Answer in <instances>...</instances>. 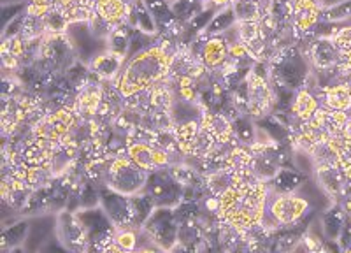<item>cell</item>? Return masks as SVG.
I'll return each instance as SVG.
<instances>
[{
    "instance_id": "6da1fadb",
    "label": "cell",
    "mask_w": 351,
    "mask_h": 253,
    "mask_svg": "<svg viewBox=\"0 0 351 253\" xmlns=\"http://www.w3.org/2000/svg\"><path fill=\"white\" fill-rule=\"evenodd\" d=\"M176 48L178 45H174V39L162 36L155 45L128 58L120 76L111 83L123 99L149 90L169 77Z\"/></svg>"
},
{
    "instance_id": "7a4b0ae2",
    "label": "cell",
    "mask_w": 351,
    "mask_h": 253,
    "mask_svg": "<svg viewBox=\"0 0 351 253\" xmlns=\"http://www.w3.org/2000/svg\"><path fill=\"white\" fill-rule=\"evenodd\" d=\"M244 84H246L244 112L250 115L253 120H262L272 115V109L276 108V90L272 86L271 73H262L260 64L256 62L244 80Z\"/></svg>"
},
{
    "instance_id": "3957f363",
    "label": "cell",
    "mask_w": 351,
    "mask_h": 253,
    "mask_svg": "<svg viewBox=\"0 0 351 253\" xmlns=\"http://www.w3.org/2000/svg\"><path fill=\"white\" fill-rule=\"evenodd\" d=\"M148 178V171H144L130 157L116 155V157L109 158L108 162L104 185L123 193V195H134V193H139L146 189Z\"/></svg>"
},
{
    "instance_id": "277c9868",
    "label": "cell",
    "mask_w": 351,
    "mask_h": 253,
    "mask_svg": "<svg viewBox=\"0 0 351 253\" xmlns=\"http://www.w3.org/2000/svg\"><path fill=\"white\" fill-rule=\"evenodd\" d=\"M77 120H80V117L74 111L72 102H69V104L60 106L55 111H49L44 117H40L30 127V136L36 137V139L49 141V143H55V145L60 146L65 137L69 136V132H71L72 125L76 123Z\"/></svg>"
},
{
    "instance_id": "5b68a950",
    "label": "cell",
    "mask_w": 351,
    "mask_h": 253,
    "mask_svg": "<svg viewBox=\"0 0 351 253\" xmlns=\"http://www.w3.org/2000/svg\"><path fill=\"white\" fill-rule=\"evenodd\" d=\"M148 230L158 250L171 252L178 245V229L180 220L176 217V209L172 206H156L152 217L143 225Z\"/></svg>"
},
{
    "instance_id": "8992f818",
    "label": "cell",
    "mask_w": 351,
    "mask_h": 253,
    "mask_svg": "<svg viewBox=\"0 0 351 253\" xmlns=\"http://www.w3.org/2000/svg\"><path fill=\"white\" fill-rule=\"evenodd\" d=\"M55 232L60 245L69 252L90 250V237H88L86 229L76 211L72 209H62L60 213L56 215Z\"/></svg>"
},
{
    "instance_id": "52a82bcc",
    "label": "cell",
    "mask_w": 351,
    "mask_h": 253,
    "mask_svg": "<svg viewBox=\"0 0 351 253\" xmlns=\"http://www.w3.org/2000/svg\"><path fill=\"white\" fill-rule=\"evenodd\" d=\"M271 201V199H269ZM311 209V204L304 197L290 193H276V199H272L267 204V213L274 218L281 227H290L297 225Z\"/></svg>"
},
{
    "instance_id": "ba28073f",
    "label": "cell",
    "mask_w": 351,
    "mask_h": 253,
    "mask_svg": "<svg viewBox=\"0 0 351 253\" xmlns=\"http://www.w3.org/2000/svg\"><path fill=\"white\" fill-rule=\"evenodd\" d=\"M291 2V30L295 39L311 36L313 30L324 20L322 0H290Z\"/></svg>"
},
{
    "instance_id": "9c48e42d",
    "label": "cell",
    "mask_w": 351,
    "mask_h": 253,
    "mask_svg": "<svg viewBox=\"0 0 351 253\" xmlns=\"http://www.w3.org/2000/svg\"><path fill=\"white\" fill-rule=\"evenodd\" d=\"M104 81L92 74V77L74 93L72 106H74V111H76V115L81 120H95L100 111V106H102V101H104Z\"/></svg>"
},
{
    "instance_id": "30bf717a",
    "label": "cell",
    "mask_w": 351,
    "mask_h": 253,
    "mask_svg": "<svg viewBox=\"0 0 351 253\" xmlns=\"http://www.w3.org/2000/svg\"><path fill=\"white\" fill-rule=\"evenodd\" d=\"M306 56L307 60L311 62L313 67L319 71V73H328V71L337 73L344 60L341 49L335 46V43L328 36L313 39L309 46H307Z\"/></svg>"
},
{
    "instance_id": "8fae6325",
    "label": "cell",
    "mask_w": 351,
    "mask_h": 253,
    "mask_svg": "<svg viewBox=\"0 0 351 253\" xmlns=\"http://www.w3.org/2000/svg\"><path fill=\"white\" fill-rule=\"evenodd\" d=\"M125 155L130 157L137 165L148 171V173H155L158 169L171 167L172 158L167 152L156 148V146L144 143V141L127 139V146H125Z\"/></svg>"
},
{
    "instance_id": "7c38bea8",
    "label": "cell",
    "mask_w": 351,
    "mask_h": 253,
    "mask_svg": "<svg viewBox=\"0 0 351 253\" xmlns=\"http://www.w3.org/2000/svg\"><path fill=\"white\" fill-rule=\"evenodd\" d=\"M200 127H202L218 145L236 146L239 145L236 132H234V121L228 118L223 111H213L206 109L200 118Z\"/></svg>"
},
{
    "instance_id": "4fadbf2b",
    "label": "cell",
    "mask_w": 351,
    "mask_h": 253,
    "mask_svg": "<svg viewBox=\"0 0 351 253\" xmlns=\"http://www.w3.org/2000/svg\"><path fill=\"white\" fill-rule=\"evenodd\" d=\"M100 206H102V209L108 213V217L111 218L116 227L132 225L130 195H123V193L102 185V189H100Z\"/></svg>"
},
{
    "instance_id": "5bb4252c",
    "label": "cell",
    "mask_w": 351,
    "mask_h": 253,
    "mask_svg": "<svg viewBox=\"0 0 351 253\" xmlns=\"http://www.w3.org/2000/svg\"><path fill=\"white\" fill-rule=\"evenodd\" d=\"M125 62H127V56L111 51V49H104V51L93 55L88 67H90L93 76L111 83V81H114L121 74V71L125 67Z\"/></svg>"
},
{
    "instance_id": "9a60e30c",
    "label": "cell",
    "mask_w": 351,
    "mask_h": 253,
    "mask_svg": "<svg viewBox=\"0 0 351 253\" xmlns=\"http://www.w3.org/2000/svg\"><path fill=\"white\" fill-rule=\"evenodd\" d=\"M315 176L318 181V186L325 192L328 199L339 202L346 193L350 181L341 167H315Z\"/></svg>"
},
{
    "instance_id": "2e32d148",
    "label": "cell",
    "mask_w": 351,
    "mask_h": 253,
    "mask_svg": "<svg viewBox=\"0 0 351 253\" xmlns=\"http://www.w3.org/2000/svg\"><path fill=\"white\" fill-rule=\"evenodd\" d=\"M307 157H309V160H311L313 169L341 167V164H343V153H341L337 136L316 143V145L309 149Z\"/></svg>"
},
{
    "instance_id": "e0dca14e",
    "label": "cell",
    "mask_w": 351,
    "mask_h": 253,
    "mask_svg": "<svg viewBox=\"0 0 351 253\" xmlns=\"http://www.w3.org/2000/svg\"><path fill=\"white\" fill-rule=\"evenodd\" d=\"M322 106L332 111L348 112L351 109V81H343L337 84H327L319 88Z\"/></svg>"
},
{
    "instance_id": "ac0fdd59",
    "label": "cell",
    "mask_w": 351,
    "mask_h": 253,
    "mask_svg": "<svg viewBox=\"0 0 351 253\" xmlns=\"http://www.w3.org/2000/svg\"><path fill=\"white\" fill-rule=\"evenodd\" d=\"M130 9L132 4H127L123 0H95V14L111 28L128 23Z\"/></svg>"
},
{
    "instance_id": "d6986e66",
    "label": "cell",
    "mask_w": 351,
    "mask_h": 253,
    "mask_svg": "<svg viewBox=\"0 0 351 253\" xmlns=\"http://www.w3.org/2000/svg\"><path fill=\"white\" fill-rule=\"evenodd\" d=\"M319 109V101L318 97L311 92L309 86H302L295 92V97H293V102L290 106V112L293 120L306 121L309 118H313L316 111Z\"/></svg>"
},
{
    "instance_id": "ffe728a7",
    "label": "cell",
    "mask_w": 351,
    "mask_h": 253,
    "mask_svg": "<svg viewBox=\"0 0 351 253\" xmlns=\"http://www.w3.org/2000/svg\"><path fill=\"white\" fill-rule=\"evenodd\" d=\"M307 176L297 167H288V165H281V169L278 171L272 181L269 183L271 190H274L276 193H290L295 192L299 186H302V183H306Z\"/></svg>"
},
{
    "instance_id": "44dd1931",
    "label": "cell",
    "mask_w": 351,
    "mask_h": 253,
    "mask_svg": "<svg viewBox=\"0 0 351 253\" xmlns=\"http://www.w3.org/2000/svg\"><path fill=\"white\" fill-rule=\"evenodd\" d=\"M128 23L134 28H139L141 32L148 34V36H156L158 34V25H156L155 16H153L144 0H136L132 4L130 14H128Z\"/></svg>"
},
{
    "instance_id": "7402d4cb",
    "label": "cell",
    "mask_w": 351,
    "mask_h": 253,
    "mask_svg": "<svg viewBox=\"0 0 351 253\" xmlns=\"http://www.w3.org/2000/svg\"><path fill=\"white\" fill-rule=\"evenodd\" d=\"M236 25H237L236 11H234L232 5H227V8L219 9V11L216 12L202 34L204 36H221V34L230 32L232 28L236 27Z\"/></svg>"
},
{
    "instance_id": "603a6c76",
    "label": "cell",
    "mask_w": 351,
    "mask_h": 253,
    "mask_svg": "<svg viewBox=\"0 0 351 253\" xmlns=\"http://www.w3.org/2000/svg\"><path fill=\"white\" fill-rule=\"evenodd\" d=\"M265 5L267 0H234V11L237 21H262L265 16Z\"/></svg>"
},
{
    "instance_id": "cb8c5ba5",
    "label": "cell",
    "mask_w": 351,
    "mask_h": 253,
    "mask_svg": "<svg viewBox=\"0 0 351 253\" xmlns=\"http://www.w3.org/2000/svg\"><path fill=\"white\" fill-rule=\"evenodd\" d=\"M132 32H134V27L128 23L120 25V27H114L109 32L108 39H106V45H108V49L114 53H120V55L127 56L128 51H130V40H132Z\"/></svg>"
},
{
    "instance_id": "d4e9b609",
    "label": "cell",
    "mask_w": 351,
    "mask_h": 253,
    "mask_svg": "<svg viewBox=\"0 0 351 253\" xmlns=\"http://www.w3.org/2000/svg\"><path fill=\"white\" fill-rule=\"evenodd\" d=\"M348 215L344 213V209L341 208L339 202H335L334 209L327 211L324 217V230L327 234L328 239L332 241H339L341 234L344 230V220H346Z\"/></svg>"
},
{
    "instance_id": "484cf974",
    "label": "cell",
    "mask_w": 351,
    "mask_h": 253,
    "mask_svg": "<svg viewBox=\"0 0 351 253\" xmlns=\"http://www.w3.org/2000/svg\"><path fill=\"white\" fill-rule=\"evenodd\" d=\"M43 21H44V30H46V34H67L69 28H71L72 25L71 21H69L64 9L55 8V5H53V8L44 14Z\"/></svg>"
},
{
    "instance_id": "4316f807",
    "label": "cell",
    "mask_w": 351,
    "mask_h": 253,
    "mask_svg": "<svg viewBox=\"0 0 351 253\" xmlns=\"http://www.w3.org/2000/svg\"><path fill=\"white\" fill-rule=\"evenodd\" d=\"M144 2H146V5H148L149 11H152V14L155 16L156 25H158L160 30H162V28L167 30L171 25H174L176 21H178L174 11H172V5H169L165 0H144Z\"/></svg>"
},
{
    "instance_id": "83f0119b",
    "label": "cell",
    "mask_w": 351,
    "mask_h": 253,
    "mask_svg": "<svg viewBox=\"0 0 351 253\" xmlns=\"http://www.w3.org/2000/svg\"><path fill=\"white\" fill-rule=\"evenodd\" d=\"M28 234H30V225L27 220L16 221L12 227H8L2 232V248L8 245V250H11L12 246L21 245L28 239Z\"/></svg>"
},
{
    "instance_id": "f1b7e54d",
    "label": "cell",
    "mask_w": 351,
    "mask_h": 253,
    "mask_svg": "<svg viewBox=\"0 0 351 253\" xmlns=\"http://www.w3.org/2000/svg\"><path fill=\"white\" fill-rule=\"evenodd\" d=\"M351 18V0H343L330 8H324V20L325 21H344Z\"/></svg>"
},
{
    "instance_id": "f546056e",
    "label": "cell",
    "mask_w": 351,
    "mask_h": 253,
    "mask_svg": "<svg viewBox=\"0 0 351 253\" xmlns=\"http://www.w3.org/2000/svg\"><path fill=\"white\" fill-rule=\"evenodd\" d=\"M337 141H339V148L343 157L351 160V139H344L343 136H337Z\"/></svg>"
},
{
    "instance_id": "4dcf8cb0",
    "label": "cell",
    "mask_w": 351,
    "mask_h": 253,
    "mask_svg": "<svg viewBox=\"0 0 351 253\" xmlns=\"http://www.w3.org/2000/svg\"><path fill=\"white\" fill-rule=\"evenodd\" d=\"M232 4H234V0H208V2H206V8H211L215 9V11H219V9H223Z\"/></svg>"
},
{
    "instance_id": "1f68e13d",
    "label": "cell",
    "mask_w": 351,
    "mask_h": 253,
    "mask_svg": "<svg viewBox=\"0 0 351 253\" xmlns=\"http://www.w3.org/2000/svg\"><path fill=\"white\" fill-rule=\"evenodd\" d=\"M341 136H343L344 139H351V117H348V120L344 121L343 130H341Z\"/></svg>"
}]
</instances>
